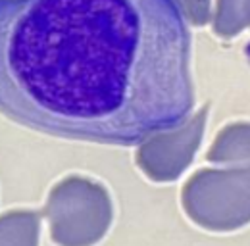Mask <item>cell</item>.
<instances>
[{
	"label": "cell",
	"instance_id": "cell-8",
	"mask_svg": "<svg viewBox=\"0 0 250 246\" xmlns=\"http://www.w3.org/2000/svg\"><path fill=\"white\" fill-rule=\"evenodd\" d=\"M181 12L194 25H204L210 20V0H175Z\"/></svg>",
	"mask_w": 250,
	"mask_h": 246
},
{
	"label": "cell",
	"instance_id": "cell-1",
	"mask_svg": "<svg viewBox=\"0 0 250 246\" xmlns=\"http://www.w3.org/2000/svg\"><path fill=\"white\" fill-rule=\"evenodd\" d=\"M175 0H0V112L63 139L131 146L194 106Z\"/></svg>",
	"mask_w": 250,
	"mask_h": 246
},
{
	"label": "cell",
	"instance_id": "cell-3",
	"mask_svg": "<svg viewBox=\"0 0 250 246\" xmlns=\"http://www.w3.org/2000/svg\"><path fill=\"white\" fill-rule=\"evenodd\" d=\"M181 202L185 214L210 231H233L250 221V165L200 169L188 179Z\"/></svg>",
	"mask_w": 250,
	"mask_h": 246
},
{
	"label": "cell",
	"instance_id": "cell-6",
	"mask_svg": "<svg viewBox=\"0 0 250 246\" xmlns=\"http://www.w3.org/2000/svg\"><path fill=\"white\" fill-rule=\"evenodd\" d=\"M206 158L210 162H241L250 165V123H233L219 131Z\"/></svg>",
	"mask_w": 250,
	"mask_h": 246
},
{
	"label": "cell",
	"instance_id": "cell-7",
	"mask_svg": "<svg viewBox=\"0 0 250 246\" xmlns=\"http://www.w3.org/2000/svg\"><path fill=\"white\" fill-rule=\"evenodd\" d=\"M250 25V0H218L214 31L219 37H233Z\"/></svg>",
	"mask_w": 250,
	"mask_h": 246
},
{
	"label": "cell",
	"instance_id": "cell-5",
	"mask_svg": "<svg viewBox=\"0 0 250 246\" xmlns=\"http://www.w3.org/2000/svg\"><path fill=\"white\" fill-rule=\"evenodd\" d=\"M41 217L27 210L0 215V246H39Z\"/></svg>",
	"mask_w": 250,
	"mask_h": 246
},
{
	"label": "cell",
	"instance_id": "cell-2",
	"mask_svg": "<svg viewBox=\"0 0 250 246\" xmlns=\"http://www.w3.org/2000/svg\"><path fill=\"white\" fill-rule=\"evenodd\" d=\"M42 214L56 246H94L110 229L114 208L102 184L71 175L52 186Z\"/></svg>",
	"mask_w": 250,
	"mask_h": 246
},
{
	"label": "cell",
	"instance_id": "cell-4",
	"mask_svg": "<svg viewBox=\"0 0 250 246\" xmlns=\"http://www.w3.org/2000/svg\"><path fill=\"white\" fill-rule=\"evenodd\" d=\"M206 114L208 108H202L181 127L158 133L145 141L137 150V165L141 171L156 183L177 179L192 162L202 141Z\"/></svg>",
	"mask_w": 250,
	"mask_h": 246
}]
</instances>
